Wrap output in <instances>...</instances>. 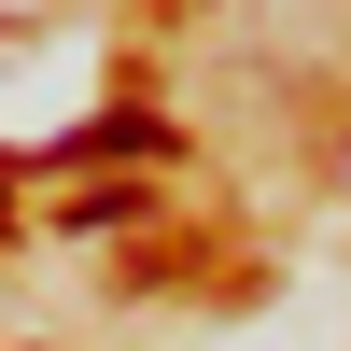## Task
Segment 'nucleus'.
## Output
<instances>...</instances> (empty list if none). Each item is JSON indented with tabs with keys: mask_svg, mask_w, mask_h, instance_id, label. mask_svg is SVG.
Instances as JSON below:
<instances>
[{
	"mask_svg": "<svg viewBox=\"0 0 351 351\" xmlns=\"http://www.w3.org/2000/svg\"><path fill=\"white\" fill-rule=\"evenodd\" d=\"M56 155H84V169H141V155H169V127H155V112H99V127H71Z\"/></svg>",
	"mask_w": 351,
	"mask_h": 351,
	"instance_id": "obj_1",
	"label": "nucleus"
}]
</instances>
